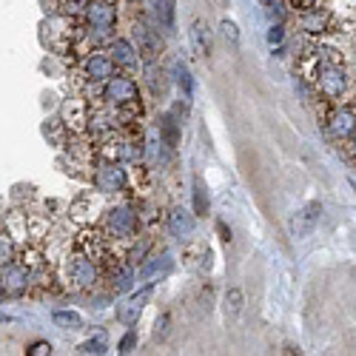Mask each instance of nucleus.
<instances>
[{
    "mask_svg": "<svg viewBox=\"0 0 356 356\" xmlns=\"http://www.w3.org/2000/svg\"><path fill=\"white\" fill-rule=\"evenodd\" d=\"M43 9L49 15H60L69 20H83L86 9H88V0H43Z\"/></svg>",
    "mask_w": 356,
    "mask_h": 356,
    "instance_id": "23",
    "label": "nucleus"
},
{
    "mask_svg": "<svg viewBox=\"0 0 356 356\" xmlns=\"http://www.w3.org/2000/svg\"><path fill=\"white\" fill-rule=\"evenodd\" d=\"M334 12L331 9H322V6H305L296 12V29L305 35V38H322V35H331L334 32Z\"/></svg>",
    "mask_w": 356,
    "mask_h": 356,
    "instance_id": "10",
    "label": "nucleus"
},
{
    "mask_svg": "<svg viewBox=\"0 0 356 356\" xmlns=\"http://www.w3.org/2000/svg\"><path fill=\"white\" fill-rule=\"evenodd\" d=\"M197 305H200V308H197L200 314H209V311H211V305H214V293H211V288H205V291L200 293Z\"/></svg>",
    "mask_w": 356,
    "mask_h": 356,
    "instance_id": "40",
    "label": "nucleus"
},
{
    "mask_svg": "<svg viewBox=\"0 0 356 356\" xmlns=\"http://www.w3.org/2000/svg\"><path fill=\"white\" fill-rule=\"evenodd\" d=\"M165 225H168V234L174 236V240L188 243L197 234V214L183 209V205H174V209L168 211V217H165Z\"/></svg>",
    "mask_w": 356,
    "mask_h": 356,
    "instance_id": "14",
    "label": "nucleus"
},
{
    "mask_svg": "<svg viewBox=\"0 0 356 356\" xmlns=\"http://www.w3.org/2000/svg\"><path fill=\"white\" fill-rule=\"evenodd\" d=\"M157 137H160L168 148H177V145H180V140H183V123L177 120L171 111H163V114L157 117Z\"/></svg>",
    "mask_w": 356,
    "mask_h": 356,
    "instance_id": "21",
    "label": "nucleus"
},
{
    "mask_svg": "<svg viewBox=\"0 0 356 356\" xmlns=\"http://www.w3.org/2000/svg\"><path fill=\"white\" fill-rule=\"evenodd\" d=\"M106 211V202H103V194L100 191H83L72 200L69 205V217L74 225L80 228H88V225H97L100 214Z\"/></svg>",
    "mask_w": 356,
    "mask_h": 356,
    "instance_id": "9",
    "label": "nucleus"
},
{
    "mask_svg": "<svg viewBox=\"0 0 356 356\" xmlns=\"http://www.w3.org/2000/svg\"><path fill=\"white\" fill-rule=\"evenodd\" d=\"M20 248H23V245L9 234V228H6V225L0 228V265H6V262H12V259H17V257H20Z\"/></svg>",
    "mask_w": 356,
    "mask_h": 356,
    "instance_id": "28",
    "label": "nucleus"
},
{
    "mask_svg": "<svg viewBox=\"0 0 356 356\" xmlns=\"http://www.w3.org/2000/svg\"><path fill=\"white\" fill-rule=\"evenodd\" d=\"M217 231H220V240L222 243H231V228L225 225V220H217Z\"/></svg>",
    "mask_w": 356,
    "mask_h": 356,
    "instance_id": "42",
    "label": "nucleus"
},
{
    "mask_svg": "<svg viewBox=\"0 0 356 356\" xmlns=\"http://www.w3.org/2000/svg\"><path fill=\"white\" fill-rule=\"evenodd\" d=\"M77 350H80V353H95V356H103V353H108V345H106V339H103V337H95V339L80 342V345H77Z\"/></svg>",
    "mask_w": 356,
    "mask_h": 356,
    "instance_id": "37",
    "label": "nucleus"
},
{
    "mask_svg": "<svg viewBox=\"0 0 356 356\" xmlns=\"http://www.w3.org/2000/svg\"><path fill=\"white\" fill-rule=\"evenodd\" d=\"M29 291H32V265L23 257L0 265V293L9 296V300H17Z\"/></svg>",
    "mask_w": 356,
    "mask_h": 356,
    "instance_id": "8",
    "label": "nucleus"
},
{
    "mask_svg": "<svg viewBox=\"0 0 356 356\" xmlns=\"http://www.w3.org/2000/svg\"><path fill=\"white\" fill-rule=\"evenodd\" d=\"M154 26L165 35L177 32V0H152Z\"/></svg>",
    "mask_w": 356,
    "mask_h": 356,
    "instance_id": "20",
    "label": "nucleus"
},
{
    "mask_svg": "<svg viewBox=\"0 0 356 356\" xmlns=\"http://www.w3.org/2000/svg\"><path fill=\"white\" fill-rule=\"evenodd\" d=\"M191 265H194L200 274H209L211 265H214V251H211L209 245H200V248H197V262H191Z\"/></svg>",
    "mask_w": 356,
    "mask_h": 356,
    "instance_id": "35",
    "label": "nucleus"
},
{
    "mask_svg": "<svg viewBox=\"0 0 356 356\" xmlns=\"http://www.w3.org/2000/svg\"><path fill=\"white\" fill-rule=\"evenodd\" d=\"M171 268H174V254H171V251L148 254V257L137 265V280H140V282H152V285H154V280H160V277L171 274Z\"/></svg>",
    "mask_w": 356,
    "mask_h": 356,
    "instance_id": "15",
    "label": "nucleus"
},
{
    "mask_svg": "<svg viewBox=\"0 0 356 356\" xmlns=\"http://www.w3.org/2000/svg\"><path fill=\"white\" fill-rule=\"evenodd\" d=\"M6 228H9V234L15 236V240H17L20 245H26V243H29V222H26V214L12 211V214L6 217Z\"/></svg>",
    "mask_w": 356,
    "mask_h": 356,
    "instance_id": "30",
    "label": "nucleus"
},
{
    "mask_svg": "<svg viewBox=\"0 0 356 356\" xmlns=\"http://www.w3.org/2000/svg\"><path fill=\"white\" fill-rule=\"evenodd\" d=\"M86 117H88V100H69L63 106V123L72 134L86 131Z\"/></svg>",
    "mask_w": 356,
    "mask_h": 356,
    "instance_id": "24",
    "label": "nucleus"
},
{
    "mask_svg": "<svg viewBox=\"0 0 356 356\" xmlns=\"http://www.w3.org/2000/svg\"><path fill=\"white\" fill-rule=\"evenodd\" d=\"M137 342H140V337H137V328L131 325V328L120 337V342H117V353H131L137 348Z\"/></svg>",
    "mask_w": 356,
    "mask_h": 356,
    "instance_id": "38",
    "label": "nucleus"
},
{
    "mask_svg": "<svg viewBox=\"0 0 356 356\" xmlns=\"http://www.w3.org/2000/svg\"><path fill=\"white\" fill-rule=\"evenodd\" d=\"M217 3H220L222 9H228V6H231V0H217Z\"/></svg>",
    "mask_w": 356,
    "mask_h": 356,
    "instance_id": "45",
    "label": "nucleus"
},
{
    "mask_svg": "<svg viewBox=\"0 0 356 356\" xmlns=\"http://www.w3.org/2000/svg\"><path fill=\"white\" fill-rule=\"evenodd\" d=\"M83 20L92 23V26H117V20H120L117 0H88V9L83 15Z\"/></svg>",
    "mask_w": 356,
    "mask_h": 356,
    "instance_id": "17",
    "label": "nucleus"
},
{
    "mask_svg": "<svg viewBox=\"0 0 356 356\" xmlns=\"http://www.w3.org/2000/svg\"><path fill=\"white\" fill-rule=\"evenodd\" d=\"M259 6L265 9V15H268L274 23L277 20H285V15H288V3H285V0H259Z\"/></svg>",
    "mask_w": 356,
    "mask_h": 356,
    "instance_id": "34",
    "label": "nucleus"
},
{
    "mask_svg": "<svg viewBox=\"0 0 356 356\" xmlns=\"http://www.w3.org/2000/svg\"><path fill=\"white\" fill-rule=\"evenodd\" d=\"M171 152L174 148H168L160 137H148V140H143V165L152 171L165 168L171 163Z\"/></svg>",
    "mask_w": 356,
    "mask_h": 356,
    "instance_id": "18",
    "label": "nucleus"
},
{
    "mask_svg": "<svg viewBox=\"0 0 356 356\" xmlns=\"http://www.w3.org/2000/svg\"><path fill=\"white\" fill-rule=\"evenodd\" d=\"M152 293H154V285L152 282H145L140 291L129 293V300L123 305H117V322L126 325V328L137 325L140 316H143V311H145V305H148V300H152Z\"/></svg>",
    "mask_w": 356,
    "mask_h": 356,
    "instance_id": "13",
    "label": "nucleus"
},
{
    "mask_svg": "<svg viewBox=\"0 0 356 356\" xmlns=\"http://www.w3.org/2000/svg\"><path fill=\"white\" fill-rule=\"evenodd\" d=\"M220 35H222V40H225V46L231 51L240 49V26H236L231 17H222L220 20Z\"/></svg>",
    "mask_w": 356,
    "mask_h": 356,
    "instance_id": "32",
    "label": "nucleus"
},
{
    "mask_svg": "<svg viewBox=\"0 0 356 356\" xmlns=\"http://www.w3.org/2000/svg\"><path fill=\"white\" fill-rule=\"evenodd\" d=\"M154 248V236H148V234H137V243L129 248V254H126V262H131L134 265V268H137V265L148 257V251H152Z\"/></svg>",
    "mask_w": 356,
    "mask_h": 356,
    "instance_id": "29",
    "label": "nucleus"
},
{
    "mask_svg": "<svg viewBox=\"0 0 356 356\" xmlns=\"http://www.w3.org/2000/svg\"><path fill=\"white\" fill-rule=\"evenodd\" d=\"M26 222H29V236H35V240H43L49 234V220L40 214H26Z\"/></svg>",
    "mask_w": 356,
    "mask_h": 356,
    "instance_id": "33",
    "label": "nucleus"
},
{
    "mask_svg": "<svg viewBox=\"0 0 356 356\" xmlns=\"http://www.w3.org/2000/svg\"><path fill=\"white\" fill-rule=\"evenodd\" d=\"M348 145H350V154H353V157H356V131H353V137H350V140H348Z\"/></svg>",
    "mask_w": 356,
    "mask_h": 356,
    "instance_id": "44",
    "label": "nucleus"
},
{
    "mask_svg": "<svg viewBox=\"0 0 356 356\" xmlns=\"http://www.w3.org/2000/svg\"><path fill=\"white\" fill-rule=\"evenodd\" d=\"M168 334H171V314L165 311V314H160V316H157L152 337H154V342H165V339H168Z\"/></svg>",
    "mask_w": 356,
    "mask_h": 356,
    "instance_id": "36",
    "label": "nucleus"
},
{
    "mask_svg": "<svg viewBox=\"0 0 356 356\" xmlns=\"http://www.w3.org/2000/svg\"><path fill=\"white\" fill-rule=\"evenodd\" d=\"M92 186H95V191H100L103 197L126 194V191H129V186H131L126 163L97 157V160H95V171H92Z\"/></svg>",
    "mask_w": 356,
    "mask_h": 356,
    "instance_id": "5",
    "label": "nucleus"
},
{
    "mask_svg": "<svg viewBox=\"0 0 356 356\" xmlns=\"http://www.w3.org/2000/svg\"><path fill=\"white\" fill-rule=\"evenodd\" d=\"M191 209L197 217H209L211 211V194L200 174H194V180H191Z\"/></svg>",
    "mask_w": 356,
    "mask_h": 356,
    "instance_id": "25",
    "label": "nucleus"
},
{
    "mask_svg": "<svg viewBox=\"0 0 356 356\" xmlns=\"http://www.w3.org/2000/svg\"><path fill=\"white\" fill-rule=\"evenodd\" d=\"M325 131L337 143L350 140L356 131V103H337L334 111L325 117Z\"/></svg>",
    "mask_w": 356,
    "mask_h": 356,
    "instance_id": "11",
    "label": "nucleus"
},
{
    "mask_svg": "<svg viewBox=\"0 0 356 356\" xmlns=\"http://www.w3.org/2000/svg\"><path fill=\"white\" fill-rule=\"evenodd\" d=\"M311 83L316 88V97H322L325 103H345L348 92H350V77H348V69L334 60L331 51H325L316 57V66L311 72Z\"/></svg>",
    "mask_w": 356,
    "mask_h": 356,
    "instance_id": "2",
    "label": "nucleus"
},
{
    "mask_svg": "<svg viewBox=\"0 0 356 356\" xmlns=\"http://www.w3.org/2000/svg\"><path fill=\"white\" fill-rule=\"evenodd\" d=\"M268 43H271V49L285 43V23H282V20L271 23V29H268Z\"/></svg>",
    "mask_w": 356,
    "mask_h": 356,
    "instance_id": "39",
    "label": "nucleus"
},
{
    "mask_svg": "<svg viewBox=\"0 0 356 356\" xmlns=\"http://www.w3.org/2000/svg\"><path fill=\"white\" fill-rule=\"evenodd\" d=\"M51 322L57 325V328H63V331H80L83 328V316L72 308H54L51 311Z\"/></svg>",
    "mask_w": 356,
    "mask_h": 356,
    "instance_id": "27",
    "label": "nucleus"
},
{
    "mask_svg": "<svg viewBox=\"0 0 356 356\" xmlns=\"http://www.w3.org/2000/svg\"><path fill=\"white\" fill-rule=\"evenodd\" d=\"M106 51H108V57L114 60V66L117 69H123L126 74H137V72H143V57L137 54V46H134V40H129V38H114L108 46H106Z\"/></svg>",
    "mask_w": 356,
    "mask_h": 356,
    "instance_id": "12",
    "label": "nucleus"
},
{
    "mask_svg": "<svg viewBox=\"0 0 356 356\" xmlns=\"http://www.w3.org/2000/svg\"><path fill=\"white\" fill-rule=\"evenodd\" d=\"M168 74H171V83L180 88V97H194V77H191V69L183 63V60H174L171 63V69H168Z\"/></svg>",
    "mask_w": 356,
    "mask_h": 356,
    "instance_id": "26",
    "label": "nucleus"
},
{
    "mask_svg": "<svg viewBox=\"0 0 356 356\" xmlns=\"http://www.w3.org/2000/svg\"><path fill=\"white\" fill-rule=\"evenodd\" d=\"M319 217H322V205L316 200L314 202H305L302 209L291 217V234L296 236V240H305V236H311L316 231Z\"/></svg>",
    "mask_w": 356,
    "mask_h": 356,
    "instance_id": "16",
    "label": "nucleus"
},
{
    "mask_svg": "<svg viewBox=\"0 0 356 356\" xmlns=\"http://www.w3.org/2000/svg\"><path fill=\"white\" fill-rule=\"evenodd\" d=\"M222 302H225V316L228 319H236V316L243 314V308H245V293L240 288H228Z\"/></svg>",
    "mask_w": 356,
    "mask_h": 356,
    "instance_id": "31",
    "label": "nucleus"
},
{
    "mask_svg": "<svg viewBox=\"0 0 356 356\" xmlns=\"http://www.w3.org/2000/svg\"><path fill=\"white\" fill-rule=\"evenodd\" d=\"M111 74H117V66H114V60L108 57V51H103V49L86 51L80 60H77V77L86 86H103Z\"/></svg>",
    "mask_w": 356,
    "mask_h": 356,
    "instance_id": "7",
    "label": "nucleus"
},
{
    "mask_svg": "<svg viewBox=\"0 0 356 356\" xmlns=\"http://www.w3.org/2000/svg\"><path fill=\"white\" fill-rule=\"evenodd\" d=\"M97 231L106 236L108 243H131L143 231V214L140 205L134 202H114L106 205V211L97 220Z\"/></svg>",
    "mask_w": 356,
    "mask_h": 356,
    "instance_id": "1",
    "label": "nucleus"
},
{
    "mask_svg": "<svg viewBox=\"0 0 356 356\" xmlns=\"http://www.w3.org/2000/svg\"><path fill=\"white\" fill-rule=\"evenodd\" d=\"M188 35H191V46H194V51L200 57H211V51H214V32H211L209 23H205L202 17H194Z\"/></svg>",
    "mask_w": 356,
    "mask_h": 356,
    "instance_id": "19",
    "label": "nucleus"
},
{
    "mask_svg": "<svg viewBox=\"0 0 356 356\" xmlns=\"http://www.w3.org/2000/svg\"><path fill=\"white\" fill-rule=\"evenodd\" d=\"M26 353H29V356H49V353H51V345H49V342H32Z\"/></svg>",
    "mask_w": 356,
    "mask_h": 356,
    "instance_id": "41",
    "label": "nucleus"
},
{
    "mask_svg": "<svg viewBox=\"0 0 356 356\" xmlns=\"http://www.w3.org/2000/svg\"><path fill=\"white\" fill-rule=\"evenodd\" d=\"M143 77H145V86L152 88L154 97H165L168 95V86H171V74L157 63H145L143 66Z\"/></svg>",
    "mask_w": 356,
    "mask_h": 356,
    "instance_id": "22",
    "label": "nucleus"
},
{
    "mask_svg": "<svg viewBox=\"0 0 356 356\" xmlns=\"http://www.w3.org/2000/svg\"><path fill=\"white\" fill-rule=\"evenodd\" d=\"M100 277H103L100 262L77 243L72 245V251L66 248V254L60 257V282L69 291H95Z\"/></svg>",
    "mask_w": 356,
    "mask_h": 356,
    "instance_id": "3",
    "label": "nucleus"
},
{
    "mask_svg": "<svg viewBox=\"0 0 356 356\" xmlns=\"http://www.w3.org/2000/svg\"><path fill=\"white\" fill-rule=\"evenodd\" d=\"M282 353H302V350H300V345H285Z\"/></svg>",
    "mask_w": 356,
    "mask_h": 356,
    "instance_id": "43",
    "label": "nucleus"
},
{
    "mask_svg": "<svg viewBox=\"0 0 356 356\" xmlns=\"http://www.w3.org/2000/svg\"><path fill=\"white\" fill-rule=\"evenodd\" d=\"M0 322H12V316L9 314H0Z\"/></svg>",
    "mask_w": 356,
    "mask_h": 356,
    "instance_id": "46",
    "label": "nucleus"
},
{
    "mask_svg": "<svg viewBox=\"0 0 356 356\" xmlns=\"http://www.w3.org/2000/svg\"><path fill=\"white\" fill-rule=\"evenodd\" d=\"M131 40L137 46V54L143 57V63H157L165 51V40L160 35V29L145 17H137L131 23Z\"/></svg>",
    "mask_w": 356,
    "mask_h": 356,
    "instance_id": "6",
    "label": "nucleus"
},
{
    "mask_svg": "<svg viewBox=\"0 0 356 356\" xmlns=\"http://www.w3.org/2000/svg\"><path fill=\"white\" fill-rule=\"evenodd\" d=\"M100 103L103 106H111L117 111H126L131 117H140L143 114V92H140V86L131 74H111L103 88H100Z\"/></svg>",
    "mask_w": 356,
    "mask_h": 356,
    "instance_id": "4",
    "label": "nucleus"
}]
</instances>
